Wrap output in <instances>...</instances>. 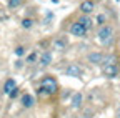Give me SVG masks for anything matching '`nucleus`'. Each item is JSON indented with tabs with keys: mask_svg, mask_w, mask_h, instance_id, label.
Wrapping results in <instances>:
<instances>
[{
	"mask_svg": "<svg viewBox=\"0 0 120 118\" xmlns=\"http://www.w3.org/2000/svg\"><path fill=\"white\" fill-rule=\"evenodd\" d=\"M98 40L102 43H105V45H110V43L113 42V28L110 25L100 27V30H98Z\"/></svg>",
	"mask_w": 120,
	"mask_h": 118,
	"instance_id": "1",
	"label": "nucleus"
},
{
	"mask_svg": "<svg viewBox=\"0 0 120 118\" xmlns=\"http://www.w3.org/2000/svg\"><path fill=\"white\" fill-rule=\"evenodd\" d=\"M43 90H45V93L47 95H53L55 92H57V82L52 78V77H45L43 80H42V85H40Z\"/></svg>",
	"mask_w": 120,
	"mask_h": 118,
	"instance_id": "2",
	"label": "nucleus"
},
{
	"mask_svg": "<svg viewBox=\"0 0 120 118\" xmlns=\"http://www.w3.org/2000/svg\"><path fill=\"white\" fill-rule=\"evenodd\" d=\"M70 33L75 35V37H85L87 35V28L80 22H75V23L70 25Z\"/></svg>",
	"mask_w": 120,
	"mask_h": 118,
	"instance_id": "3",
	"label": "nucleus"
},
{
	"mask_svg": "<svg viewBox=\"0 0 120 118\" xmlns=\"http://www.w3.org/2000/svg\"><path fill=\"white\" fill-rule=\"evenodd\" d=\"M65 75H68V77H80L82 75V68L77 63H70L65 68Z\"/></svg>",
	"mask_w": 120,
	"mask_h": 118,
	"instance_id": "4",
	"label": "nucleus"
},
{
	"mask_svg": "<svg viewBox=\"0 0 120 118\" xmlns=\"http://www.w3.org/2000/svg\"><path fill=\"white\" fill-rule=\"evenodd\" d=\"M103 55L100 53V52H94V53H90L88 55V62L90 63H95V65H98V63H103Z\"/></svg>",
	"mask_w": 120,
	"mask_h": 118,
	"instance_id": "5",
	"label": "nucleus"
},
{
	"mask_svg": "<svg viewBox=\"0 0 120 118\" xmlns=\"http://www.w3.org/2000/svg\"><path fill=\"white\" fill-rule=\"evenodd\" d=\"M94 7H95V5H94L92 0H83V2L80 4V10L83 12V15H88V13L94 10Z\"/></svg>",
	"mask_w": 120,
	"mask_h": 118,
	"instance_id": "6",
	"label": "nucleus"
},
{
	"mask_svg": "<svg viewBox=\"0 0 120 118\" xmlns=\"http://www.w3.org/2000/svg\"><path fill=\"white\" fill-rule=\"evenodd\" d=\"M117 73H118L117 65H109V67H103V75H105V77L113 78V77H117Z\"/></svg>",
	"mask_w": 120,
	"mask_h": 118,
	"instance_id": "7",
	"label": "nucleus"
},
{
	"mask_svg": "<svg viewBox=\"0 0 120 118\" xmlns=\"http://www.w3.org/2000/svg\"><path fill=\"white\" fill-rule=\"evenodd\" d=\"M15 88H17V83H15V80L13 78H8L7 82H5V85H4V93H7V95H10Z\"/></svg>",
	"mask_w": 120,
	"mask_h": 118,
	"instance_id": "8",
	"label": "nucleus"
},
{
	"mask_svg": "<svg viewBox=\"0 0 120 118\" xmlns=\"http://www.w3.org/2000/svg\"><path fill=\"white\" fill-rule=\"evenodd\" d=\"M52 63V52H43L40 55V65L42 67H47Z\"/></svg>",
	"mask_w": 120,
	"mask_h": 118,
	"instance_id": "9",
	"label": "nucleus"
},
{
	"mask_svg": "<svg viewBox=\"0 0 120 118\" xmlns=\"http://www.w3.org/2000/svg\"><path fill=\"white\" fill-rule=\"evenodd\" d=\"M22 103H23V107H25V108H30V107H34L35 100H34V97L30 95V93H25V95L22 97Z\"/></svg>",
	"mask_w": 120,
	"mask_h": 118,
	"instance_id": "10",
	"label": "nucleus"
},
{
	"mask_svg": "<svg viewBox=\"0 0 120 118\" xmlns=\"http://www.w3.org/2000/svg\"><path fill=\"white\" fill-rule=\"evenodd\" d=\"M65 47H67V38L65 37H60V38H57L53 42V48L55 50H64Z\"/></svg>",
	"mask_w": 120,
	"mask_h": 118,
	"instance_id": "11",
	"label": "nucleus"
},
{
	"mask_svg": "<svg viewBox=\"0 0 120 118\" xmlns=\"http://www.w3.org/2000/svg\"><path fill=\"white\" fill-rule=\"evenodd\" d=\"M79 22L87 28V30H88V28H92V25H94V22H92V18H90L88 15H82L80 18H79Z\"/></svg>",
	"mask_w": 120,
	"mask_h": 118,
	"instance_id": "12",
	"label": "nucleus"
},
{
	"mask_svg": "<svg viewBox=\"0 0 120 118\" xmlns=\"http://www.w3.org/2000/svg\"><path fill=\"white\" fill-rule=\"evenodd\" d=\"M109 65H117V55H109V57H105L103 67H109Z\"/></svg>",
	"mask_w": 120,
	"mask_h": 118,
	"instance_id": "13",
	"label": "nucleus"
},
{
	"mask_svg": "<svg viewBox=\"0 0 120 118\" xmlns=\"http://www.w3.org/2000/svg\"><path fill=\"white\" fill-rule=\"evenodd\" d=\"M80 103H82V93L79 92V93H75V95L72 97V105L77 108V107H80Z\"/></svg>",
	"mask_w": 120,
	"mask_h": 118,
	"instance_id": "14",
	"label": "nucleus"
},
{
	"mask_svg": "<svg viewBox=\"0 0 120 118\" xmlns=\"http://www.w3.org/2000/svg\"><path fill=\"white\" fill-rule=\"evenodd\" d=\"M19 5H22V0H8V7L10 8H15Z\"/></svg>",
	"mask_w": 120,
	"mask_h": 118,
	"instance_id": "15",
	"label": "nucleus"
},
{
	"mask_svg": "<svg viewBox=\"0 0 120 118\" xmlns=\"http://www.w3.org/2000/svg\"><path fill=\"white\" fill-rule=\"evenodd\" d=\"M32 23H34V22L30 20V18H23V20H22V27H23V28H30V27H32Z\"/></svg>",
	"mask_w": 120,
	"mask_h": 118,
	"instance_id": "16",
	"label": "nucleus"
},
{
	"mask_svg": "<svg viewBox=\"0 0 120 118\" xmlns=\"http://www.w3.org/2000/svg\"><path fill=\"white\" fill-rule=\"evenodd\" d=\"M15 55H17V57L25 55V48H23V47H17V48H15Z\"/></svg>",
	"mask_w": 120,
	"mask_h": 118,
	"instance_id": "17",
	"label": "nucleus"
},
{
	"mask_svg": "<svg viewBox=\"0 0 120 118\" xmlns=\"http://www.w3.org/2000/svg\"><path fill=\"white\" fill-rule=\"evenodd\" d=\"M35 60H37V53H30L28 58H27V62H28V63H32V62H35Z\"/></svg>",
	"mask_w": 120,
	"mask_h": 118,
	"instance_id": "18",
	"label": "nucleus"
},
{
	"mask_svg": "<svg viewBox=\"0 0 120 118\" xmlns=\"http://www.w3.org/2000/svg\"><path fill=\"white\" fill-rule=\"evenodd\" d=\"M97 22H98V23L103 27V23H105V15H102V13H100V15L97 17Z\"/></svg>",
	"mask_w": 120,
	"mask_h": 118,
	"instance_id": "19",
	"label": "nucleus"
},
{
	"mask_svg": "<svg viewBox=\"0 0 120 118\" xmlns=\"http://www.w3.org/2000/svg\"><path fill=\"white\" fill-rule=\"evenodd\" d=\"M17 93H19V90H17V88H15V90H13V92L10 93V97H12V98H15V97H17Z\"/></svg>",
	"mask_w": 120,
	"mask_h": 118,
	"instance_id": "20",
	"label": "nucleus"
},
{
	"mask_svg": "<svg viewBox=\"0 0 120 118\" xmlns=\"http://www.w3.org/2000/svg\"><path fill=\"white\" fill-rule=\"evenodd\" d=\"M118 116H120V107H118Z\"/></svg>",
	"mask_w": 120,
	"mask_h": 118,
	"instance_id": "21",
	"label": "nucleus"
},
{
	"mask_svg": "<svg viewBox=\"0 0 120 118\" xmlns=\"http://www.w3.org/2000/svg\"><path fill=\"white\" fill-rule=\"evenodd\" d=\"M115 2H120V0H115Z\"/></svg>",
	"mask_w": 120,
	"mask_h": 118,
	"instance_id": "22",
	"label": "nucleus"
}]
</instances>
